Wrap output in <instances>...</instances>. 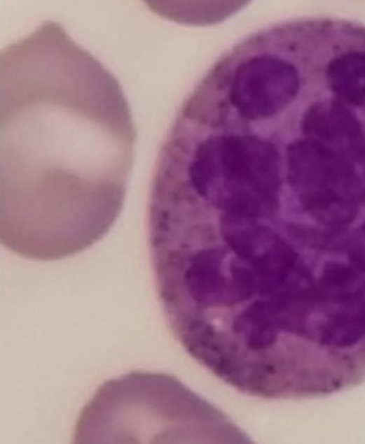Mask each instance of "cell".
<instances>
[{"instance_id":"obj_1","label":"cell","mask_w":365,"mask_h":444,"mask_svg":"<svg viewBox=\"0 0 365 444\" xmlns=\"http://www.w3.org/2000/svg\"><path fill=\"white\" fill-rule=\"evenodd\" d=\"M147 242L174 339L234 390L365 382V24L257 30L187 96L158 151Z\"/></svg>"},{"instance_id":"obj_2","label":"cell","mask_w":365,"mask_h":444,"mask_svg":"<svg viewBox=\"0 0 365 444\" xmlns=\"http://www.w3.org/2000/svg\"><path fill=\"white\" fill-rule=\"evenodd\" d=\"M136 129L118 80L62 24L0 56V235L13 254L83 252L125 204Z\"/></svg>"},{"instance_id":"obj_3","label":"cell","mask_w":365,"mask_h":444,"mask_svg":"<svg viewBox=\"0 0 365 444\" xmlns=\"http://www.w3.org/2000/svg\"><path fill=\"white\" fill-rule=\"evenodd\" d=\"M71 444H256L176 376L132 372L102 383L80 410Z\"/></svg>"},{"instance_id":"obj_4","label":"cell","mask_w":365,"mask_h":444,"mask_svg":"<svg viewBox=\"0 0 365 444\" xmlns=\"http://www.w3.org/2000/svg\"><path fill=\"white\" fill-rule=\"evenodd\" d=\"M157 16L183 26L209 27L220 24L253 0H142Z\"/></svg>"}]
</instances>
